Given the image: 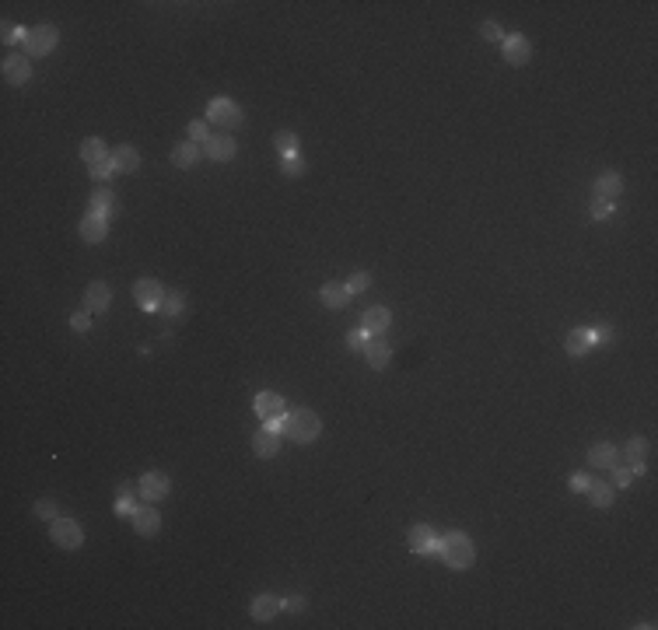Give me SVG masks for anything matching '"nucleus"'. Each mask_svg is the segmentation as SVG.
Wrapping results in <instances>:
<instances>
[{"mask_svg":"<svg viewBox=\"0 0 658 630\" xmlns=\"http://www.w3.org/2000/svg\"><path fill=\"white\" fill-rule=\"evenodd\" d=\"M438 553L445 557V564H449L452 571H466V567H473V560H476V550H473L470 536H463V533L441 536V540H438Z\"/></svg>","mask_w":658,"mask_h":630,"instance_id":"f257e3e1","label":"nucleus"},{"mask_svg":"<svg viewBox=\"0 0 658 630\" xmlns=\"http://www.w3.org/2000/svg\"><path fill=\"white\" fill-rule=\"evenodd\" d=\"M319 431H322L319 413H312V410H294V413H284V435H287L291 442L308 445V442H315V438H319Z\"/></svg>","mask_w":658,"mask_h":630,"instance_id":"f03ea898","label":"nucleus"},{"mask_svg":"<svg viewBox=\"0 0 658 630\" xmlns=\"http://www.w3.org/2000/svg\"><path fill=\"white\" fill-rule=\"evenodd\" d=\"M207 119L217 123V126L235 130V126H242V109H238L231 98H214V102L207 105Z\"/></svg>","mask_w":658,"mask_h":630,"instance_id":"7ed1b4c3","label":"nucleus"},{"mask_svg":"<svg viewBox=\"0 0 658 630\" xmlns=\"http://www.w3.org/2000/svg\"><path fill=\"white\" fill-rule=\"evenodd\" d=\"M56 39H60V32H56L53 25H39V28L28 32V39H25V53H28V56H46V53L56 46Z\"/></svg>","mask_w":658,"mask_h":630,"instance_id":"20e7f679","label":"nucleus"},{"mask_svg":"<svg viewBox=\"0 0 658 630\" xmlns=\"http://www.w3.org/2000/svg\"><path fill=\"white\" fill-rule=\"evenodd\" d=\"M133 298H137V305H140L144 312H154V308L162 305V298H165V287H162V280L144 277V280L133 284Z\"/></svg>","mask_w":658,"mask_h":630,"instance_id":"39448f33","label":"nucleus"},{"mask_svg":"<svg viewBox=\"0 0 658 630\" xmlns=\"http://www.w3.org/2000/svg\"><path fill=\"white\" fill-rule=\"evenodd\" d=\"M53 543L63 546V550H78L85 543V533H81V526L74 519H56L53 522Z\"/></svg>","mask_w":658,"mask_h":630,"instance_id":"423d86ee","label":"nucleus"},{"mask_svg":"<svg viewBox=\"0 0 658 630\" xmlns=\"http://www.w3.org/2000/svg\"><path fill=\"white\" fill-rule=\"evenodd\" d=\"M169 476L165 473H158V469H151V473H144L140 476V497L144 501H162L165 494H169Z\"/></svg>","mask_w":658,"mask_h":630,"instance_id":"0eeeda50","label":"nucleus"},{"mask_svg":"<svg viewBox=\"0 0 658 630\" xmlns=\"http://www.w3.org/2000/svg\"><path fill=\"white\" fill-rule=\"evenodd\" d=\"M256 413L267 420V424H274V420H284V413H287V406H284V396H277V392H260L256 396Z\"/></svg>","mask_w":658,"mask_h":630,"instance_id":"6e6552de","label":"nucleus"},{"mask_svg":"<svg viewBox=\"0 0 658 630\" xmlns=\"http://www.w3.org/2000/svg\"><path fill=\"white\" fill-rule=\"evenodd\" d=\"M501 49H504V63H511V67H522V63H529V42H525V35H508L504 42H501Z\"/></svg>","mask_w":658,"mask_h":630,"instance_id":"1a4fd4ad","label":"nucleus"},{"mask_svg":"<svg viewBox=\"0 0 658 630\" xmlns=\"http://www.w3.org/2000/svg\"><path fill=\"white\" fill-rule=\"evenodd\" d=\"M105 235H109V217H105V214H95V210H92V214L81 221V238L95 246V242H105Z\"/></svg>","mask_w":658,"mask_h":630,"instance_id":"9d476101","label":"nucleus"},{"mask_svg":"<svg viewBox=\"0 0 658 630\" xmlns=\"http://www.w3.org/2000/svg\"><path fill=\"white\" fill-rule=\"evenodd\" d=\"M410 550L413 553H438V536L431 526H413L410 529Z\"/></svg>","mask_w":658,"mask_h":630,"instance_id":"9b49d317","label":"nucleus"},{"mask_svg":"<svg viewBox=\"0 0 658 630\" xmlns=\"http://www.w3.org/2000/svg\"><path fill=\"white\" fill-rule=\"evenodd\" d=\"M32 78V63L25 56H7L4 60V81L7 85H25Z\"/></svg>","mask_w":658,"mask_h":630,"instance_id":"f8f14e48","label":"nucleus"},{"mask_svg":"<svg viewBox=\"0 0 658 630\" xmlns=\"http://www.w3.org/2000/svg\"><path fill=\"white\" fill-rule=\"evenodd\" d=\"M277 613H281V599H274L270 592L256 595V599H252V606H249V617H252V620H260V624H263V620H274Z\"/></svg>","mask_w":658,"mask_h":630,"instance_id":"ddd939ff","label":"nucleus"},{"mask_svg":"<svg viewBox=\"0 0 658 630\" xmlns=\"http://www.w3.org/2000/svg\"><path fill=\"white\" fill-rule=\"evenodd\" d=\"M203 155H207L210 162H231V158H235V140H231V137H210V140L203 144Z\"/></svg>","mask_w":658,"mask_h":630,"instance_id":"4468645a","label":"nucleus"},{"mask_svg":"<svg viewBox=\"0 0 658 630\" xmlns=\"http://www.w3.org/2000/svg\"><path fill=\"white\" fill-rule=\"evenodd\" d=\"M109 301H112V291H109V284H105V280H95V284H88V294H85L88 312H105V308H109Z\"/></svg>","mask_w":658,"mask_h":630,"instance_id":"2eb2a0df","label":"nucleus"},{"mask_svg":"<svg viewBox=\"0 0 658 630\" xmlns=\"http://www.w3.org/2000/svg\"><path fill=\"white\" fill-rule=\"evenodd\" d=\"M130 522H133V533L137 536H154L158 533V511H151V508H137L133 515H130Z\"/></svg>","mask_w":658,"mask_h":630,"instance_id":"dca6fc26","label":"nucleus"},{"mask_svg":"<svg viewBox=\"0 0 658 630\" xmlns=\"http://www.w3.org/2000/svg\"><path fill=\"white\" fill-rule=\"evenodd\" d=\"M252 452H256L260 459H274V455L281 452V435H277V431H270V428H267V431H260V435L252 438Z\"/></svg>","mask_w":658,"mask_h":630,"instance_id":"f3484780","label":"nucleus"},{"mask_svg":"<svg viewBox=\"0 0 658 630\" xmlns=\"http://www.w3.org/2000/svg\"><path fill=\"white\" fill-rule=\"evenodd\" d=\"M623 193V179H620V172H602L599 179H595V196H602V200H616Z\"/></svg>","mask_w":658,"mask_h":630,"instance_id":"a211bd4d","label":"nucleus"},{"mask_svg":"<svg viewBox=\"0 0 658 630\" xmlns=\"http://www.w3.org/2000/svg\"><path fill=\"white\" fill-rule=\"evenodd\" d=\"M319 298H322L326 308H347L351 291H347V284H326V287L319 291Z\"/></svg>","mask_w":658,"mask_h":630,"instance_id":"6ab92c4d","label":"nucleus"},{"mask_svg":"<svg viewBox=\"0 0 658 630\" xmlns=\"http://www.w3.org/2000/svg\"><path fill=\"white\" fill-rule=\"evenodd\" d=\"M564 351L571 354V358L588 354V351H592V333H588V329H571L567 340H564Z\"/></svg>","mask_w":658,"mask_h":630,"instance_id":"aec40b11","label":"nucleus"},{"mask_svg":"<svg viewBox=\"0 0 658 630\" xmlns=\"http://www.w3.org/2000/svg\"><path fill=\"white\" fill-rule=\"evenodd\" d=\"M112 165H116V172L133 176V172L140 169V155H137L133 147H116V151H112Z\"/></svg>","mask_w":658,"mask_h":630,"instance_id":"412c9836","label":"nucleus"},{"mask_svg":"<svg viewBox=\"0 0 658 630\" xmlns=\"http://www.w3.org/2000/svg\"><path fill=\"white\" fill-rule=\"evenodd\" d=\"M585 494H588V501H592L595 508H609V504H613V497H616V487H609V483H599V480H592Z\"/></svg>","mask_w":658,"mask_h":630,"instance_id":"4be33fe9","label":"nucleus"},{"mask_svg":"<svg viewBox=\"0 0 658 630\" xmlns=\"http://www.w3.org/2000/svg\"><path fill=\"white\" fill-rule=\"evenodd\" d=\"M616 455H620V452L613 449L609 442H602V445H595V449L588 452V462H592L595 469H613V466H616Z\"/></svg>","mask_w":658,"mask_h":630,"instance_id":"5701e85b","label":"nucleus"},{"mask_svg":"<svg viewBox=\"0 0 658 630\" xmlns=\"http://www.w3.org/2000/svg\"><path fill=\"white\" fill-rule=\"evenodd\" d=\"M389 319H392L389 308L375 305V308L365 312V326H361V329H365V333H385V329H389Z\"/></svg>","mask_w":658,"mask_h":630,"instance_id":"b1692460","label":"nucleus"},{"mask_svg":"<svg viewBox=\"0 0 658 630\" xmlns=\"http://www.w3.org/2000/svg\"><path fill=\"white\" fill-rule=\"evenodd\" d=\"M365 358H368V364H372V368H378V371H382V368L392 361V351H389V344H385V340H372V344L365 347Z\"/></svg>","mask_w":658,"mask_h":630,"instance_id":"393cba45","label":"nucleus"},{"mask_svg":"<svg viewBox=\"0 0 658 630\" xmlns=\"http://www.w3.org/2000/svg\"><path fill=\"white\" fill-rule=\"evenodd\" d=\"M183 305H186V298H183L179 291H165V298H162L158 312H162L165 319H179V315H183Z\"/></svg>","mask_w":658,"mask_h":630,"instance_id":"a878e982","label":"nucleus"},{"mask_svg":"<svg viewBox=\"0 0 658 630\" xmlns=\"http://www.w3.org/2000/svg\"><path fill=\"white\" fill-rule=\"evenodd\" d=\"M172 162H176L179 169H193V165L200 162V147H196V144H179V147L172 151Z\"/></svg>","mask_w":658,"mask_h":630,"instance_id":"bb28decb","label":"nucleus"},{"mask_svg":"<svg viewBox=\"0 0 658 630\" xmlns=\"http://www.w3.org/2000/svg\"><path fill=\"white\" fill-rule=\"evenodd\" d=\"M112 203H116L112 189H102V186H98V189L92 193V207H95V214H105V217H109V214H112Z\"/></svg>","mask_w":658,"mask_h":630,"instance_id":"cd10ccee","label":"nucleus"},{"mask_svg":"<svg viewBox=\"0 0 658 630\" xmlns=\"http://www.w3.org/2000/svg\"><path fill=\"white\" fill-rule=\"evenodd\" d=\"M88 172H92V179L105 182L112 172H116V165H112V155H105V158H95L92 165H88Z\"/></svg>","mask_w":658,"mask_h":630,"instance_id":"c85d7f7f","label":"nucleus"},{"mask_svg":"<svg viewBox=\"0 0 658 630\" xmlns=\"http://www.w3.org/2000/svg\"><path fill=\"white\" fill-rule=\"evenodd\" d=\"M274 147H277L284 158H287V155H294V151H298V137H294L291 130H281V133L274 137Z\"/></svg>","mask_w":658,"mask_h":630,"instance_id":"c756f323","label":"nucleus"},{"mask_svg":"<svg viewBox=\"0 0 658 630\" xmlns=\"http://www.w3.org/2000/svg\"><path fill=\"white\" fill-rule=\"evenodd\" d=\"M81 158H85L88 165H92L95 158H105V144H102L98 137H88V140L81 144Z\"/></svg>","mask_w":658,"mask_h":630,"instance_id":"7c9ffc66","label":"nucleus"},{"mask_svg":"<svg viewBox=\"0 0 658 630\" xmlns=\"http://www.w3.org/2000/svg\"><path fill=\"white\" fill-rule=\"evenodd\" d=\"M189 140H193V144H207V140H210V123H207V119L189 123Z\"/></svg>","mask_w":658,"mask_h":630,"instance_id":"2f4dec72","label":"nucleus"},{"mask_svg":"<svg viewBox=\"0 0 658 630\" xmlns=\"http://www.w3.org/2000/svg\"><path fill=\"white\" fill-rule=\"evenodd\" d=\"M25 39H28V28H18V25L4 21V42H7V46H14V42H25Z\"/></svg>","mask_w":658,"mask_h":630,"instance_id":"473e14b6","label":"nucleus"},{"mask_svg":"<svg viewBox=\"0 0 658 630\" xmlns=\"http://www.w3.org/2000/svg\"><path fill=\"white\" fill-rule=\"evenodd\" d=\"M480 35H483L487 42H504V32H501L497 21H483V25H480Z\"/></svg>","mask_w":658,"mask_h":630,"instance_id":"72a5a7b5","label":"nucleus"},{"mask_svg":"<svg viewBox=\"0 0 658 630\" xmlns=\"http://www.w3.org/2000/svg\"><path fill=\"white\" fill-rule=\"evenodd\" d=\"M588 333H592V347H595V344H599V347H609V344L616 340V333H613L609 326H599V329H588Z\"/></svg>","mask_w":658,"mask_h":630,"instance_id":"f704fd0d","label":"nucleus"},{"mask_svg":"<svg viewBox=\"0 0 658 630\" xmlns=\"http://www.w3.org/2000/svg\"><path fill=\"white\" fill-rule=\"evenodd\" d=\"M133 511H137V508L130 504V490H126V487H119V501H116V515H119V519H130Z\"/></svg>","mask_w":658,"mask_h":630,"instance_id":"c9c22d12","label":"nucleus"},{"mask_svg":"<svg viewBox=\"0 0 658 630\" xmlns=\"http://www.w3.org/2000/svg\"><path fill=\"white\" fill-rule=\"evenodd\" d=\"M609 214H613V200H602V196H595V200H592V217L606 221Z\"/></svg>","mask_w":658,"mask_h":630,"instance_id":"e433bc0d","label":"nucleus"},{"mask_svg":"<svg viewBox=\"0 0 658 630\" xmlns=\"http://www.w3.org/2000/svg\"><path fill=\"white\" fill-rule=\"evenodd\" d=\"M368 284H372V277L361 270V273H354V277L347 280V291H351V294H361V291H368Z\"/></svg>","mask_w":658,"mask_h":630,"instance_id":"4c0bfd02","label":"nucleus"},{"mask_svg":"<svg viewBox=\"0 0 658 630\" xmlns=\"http://www.w3.org/2000/svg\"><path fill=\"white\" fill-rule=\"evenodd\" d=\"M347 347H351V351H365V347H368V333H365V329H351V333H347Z\"/></svg>","mask_w":658,"mask_h":630,"instance_id":"58836bf2","label":"nucleus"},{"mask_svg":"<svg viewBox=\"0 0 658 630\" xmlns=\"http://www.w3.org/2000/svg\"><path fill=\"white\" fill-rule=\"evenodd\" d=\"M630 480H634L630 466H613V487H630Z\"/></svg>","mask_w":658,"mask_h":630,"instance_id":"ea45409f","label":"nucleus"},{"mask_svg":"<svg viewBox=\"0 0 658 630\" xmlns=\"http://www.w3.org/2000/svg\"><path fill=\"white\" fill-rule=\"evenodd\" d=\"M35 515H39L42 522H56V501H39V504H35Z\"/></svg>","mask_w":658,"mask_h":630,"instance_id":"a19ab883","label":"nucleus"},{"mask_svg":"<svg viewBox=\"0 0 658 630\" xmlns=\"http://www.w3.org/2000/svg\"><path fill=\"white\" fill-rule=\"evenodd\" d=\"M281 169H284V176H301V172H305V162H301L298 155H287Z\"/></svg>","mask_w":658,"mask_h":630,"instance_id":"79ce46f5","label":"nucleus"},{"mask_svg":"<svg viewBox=\"0 0 658 630\" xmlns=\"http://www.w3.org/2000/svg\"><path fill=\"white\" fill-rule=\"evenodd\" d=\"M627 455H630V462H634V459H645V455H648V442H645V438H630V442H627Z\"/></svg>","mask_w":658,"mask_h":630,"instance_id":"37998d69","label":"nucleus"},{"mask_svg":"<svg viewBox=\"0 0 658 630\" xmlns=\"http://www.w3.org/2000/svg\"><path fill=\"white\" fill-rule=\"evenodd\" d=\"M88 326H92L88 312H74V315H71V329H74V333H88Z\"/></svg>","mask_w":658,"mask_h":630,"instance_id":"c03bdc74","label":"nucleus"},{"mask_svg":"<svg viewBox=\"0 0 658 630\" xmlns=\"http://www.w3.org/2000/svg\"><path fill=\"white\" fill-rule=\"evenodd\" d=\"M281 610H287V613H301V610H305V599H301V595L281 599Z\"/></svg>","mask_w":658,"mask_h":630,"instance_id":"a18cd8bd","label":"nucleus"},{"mask_svg":"<svg viewBox=\"0 0 658 630\" xmlns=\"http://www.w3.org/2000/svg\"><path fill=\"white\" fill-rule=\"evenodd\" d=\"M588 483H592V480H588V476H585V473H574V476H571V483H567V487H571V490H574V494H581V490H588Z\"/></svg>","mask_w":658,"mask_h":630,"instance_id":"49530a36","label":"nucleus"}]
</instances>
